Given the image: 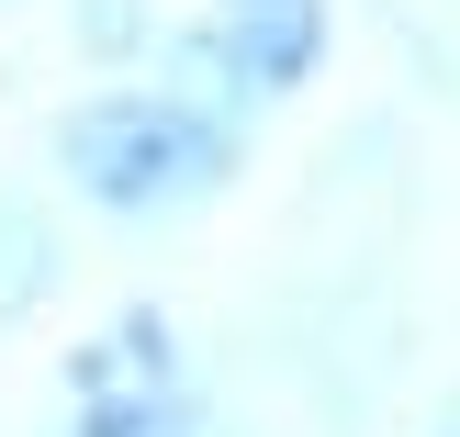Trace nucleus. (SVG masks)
I'll return each instance as SVG.
<instances>
[{"instance_id":"f257e3e1","label":"nucleus","mask_w":460,"mask_h":437,"mask_svg":"<svg viewBox=\"0 0 460 437\" xmlns=\"http://www.w3.org/2000/svg\"><path fill=\"white\" fill-rule=\"evenodd\" d=\"M247 157V112L191 101L180 79H124V90H90L79 112L57 124V169L90 214L112 224H157V214H191L236 179Z\"/></svg>"},{"instance_id":"f03ea898","label":"nucleus","mask_w":460,"mask_h":437,"mask_svg":"<svg viewBox=\"0 0 460 437\" xmlns=\"http://www.w3.org/2000/svg\"><path fill=\"white\" fill-rule=\"evenodd\" d=\"M191 45L214 57V79L259 112V101H292V90L326 67L337 12H326V0H214V22H202Z\"/></svg>"},{"instance_id":"7ed1b4c3","label":"nucleus","mask_w":460,"mask_h":437,"mask_svg":"<svg viewBox=\"0 0 460 437\" xmlns=\"http://www.w3.org/2000/svg\"><path fill=\"white\" fill-rule=\"evenodd\" d=\"M146 381H191L180 371V336L157 303H124L102 336H79L67 348V393H146Z\"/></svg>"},{"instance_id":"20e7f679","label":"nucleus","mask_w":460,"mask_h":437,"mask_svg":"<svg viewBox=\"0 0 460 437\" xmlns=\"http://www.w3.org/2000/svg\"><path fill=\"white\" fill-rule=\"evenodd\" d=\"M67 281V247H57V214H45L34 191H0V336L34 326L45 303H57Z\"/></svg>"},{"instance_id":"39448f33","label":"nucleus","mask_w":460,"mask_h":437,"mask_svg":"<svg viewBox=\"0 0 460 437\" xmlns=\"http://www.w3.org/2000/svg\"><path fill=\"white\" fill-rule=\"evenodd\" d=\"M67 404H79L67 437H202L191 381H146V393H67Z\"/></svg>"},{"instance_id":"423d86ee","label":"nucleus","mask_w":460,"mask_h":437,"mask_svg":"<svg viewBox=\"0 0 460 437\" xmlns=\"http://www.w3.org/2000/svg\"><path fill=\"white\" fill-rule=\"evenodd\" d=\"M67 22H79V57H102V67L157 57V12L146 0H67Z\"/></svg>"}]
</instances>
